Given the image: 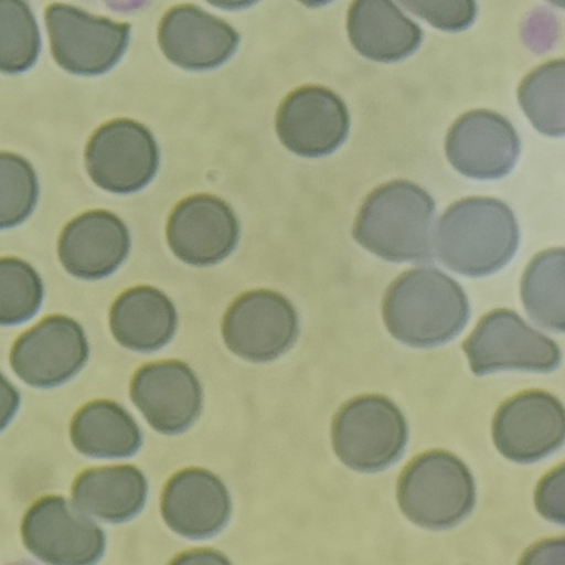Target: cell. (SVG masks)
Returning <instances> with one entry per match:
<instances>
[{"label": "cell", "instance_id": "cell-2", "mask_svg": "<svg viewBox=\"0 0 565 565\" xmlns=\"http://www.w3.org/2000/svg\"><path fill=\"white\" fill-rule=\"evenodd\" d=\"M383 320L399 342L431 348L455 338L469 319V303L457 281L434 267L403 273L383 298Z\"/></svg>", "mask_w": 565, "mask_h": 565}, {"label": "cell", "instance_id": "cell-11", "mask_svg": "<svg viewBox=\"0 0 565 565\" xmlns=\"http://www.w3.org/2000/svg\"><path fill=\"white\" fill-rule=\"evenodd\" d=\"M565 437L562 403L541 390L507 399L492 420V438L505 458L521 463L537 461L558 449Z\"/></svg>", "mask_w": 565, "mask_h": 565}, {"label": "cell", "instance_id": "cell-10", "mask_svg": "<svg viewBox=\"0 0 565 565\" xmlns=\"http://www.w3.org/2000/svg\"><path fill=\"white\" fill-rule=\"evenodd\" d=\"M222 333L227 348L254 362L278 358L295 342L298 317L291 302L271 290L239 296L227 309Z\"/></svg>", "mask_w": 565, "mask_h": 565}, {"label": "cell", "instance_id": "cell-24", "mask_svg": "<svg viewBox=\"0 0 565 565\" xmlns=\"http://www.w3.org/2000/svg\"><path fill=\"white\" fill-rule=\"evenodd\" d=\"M521 298L529 316L541 327L564 330V249L537 254L521 280Z\"/></svg>", "mask_w": 565, "mask_h": 565}, {"label": "cell", "instance_id": "cell-4", "mask_svg": "<svg viewBox=\"0 0 565 565\" xmlns=\"http://www.w3.org/2000/svg\"><path fill=\"white\" fill-rule=\"evenodd\" d=\"M396 492L404 515L433 530L458 524L476 501L470 470L445 450H430L413 458L399 475Z\"/></svg>", "mask_w": 565, "mask_h": 565}, {"label": "cell", "instance_id": "cell-15", "mask_svg": "<svg viewBox=\"0 0 565 565\" xmlns=\"http://www.w3.org/2000/svg\"><path fill=\"white\" fill-rule=\"evenodd\" d=\"M239 236L232 207L211 194H195L180 201L167 224V239L181 260L195 265L215 264L231 254Z\"/></svg>", "mask_w": 565, "mask_h": 565}, {"label": "cell", "instance_id": "cell-21", "mask_svg": "<svg viewBox=\"0 0 565 565\" xmlns=\"http://www.w3.org/2000/svg\"><path fill=\"white\" fill-rule=\"evenodd\" d=\"M110 330L124 347L153 351L166 345L177 328V311L159 289L138 286L122 292L109 315Z\"/></svg>", "mask_w": 565, "mask_h": 565}, {"label": "cell", "instance_id": "cell-20", "mask_svg": "<svg viewBox=\"0 0 565 565\" xmlns=\"http://www.w3.org/2000/svg\"><path fill=\"white\" fill-rule=\"evenodd\" d=\"M348 33L354 49L377 62H396L413 54L423 32L392 1L359 0L348 12Z\"/></svg>", "mask_w": 565, "mask_h": 565}, {"label": "cell", "instance_id": "cell-18", "mask_svg": "<svg viewBox=\"0 0 565 565\" xmlns=\"http://www.w3.org/2000/svg\"><path fill=\"white\" fill-rule=\"evenodd\" d=\"M162 518L175 533L205 539L227 523L232 503L224 483L212 472L190 468L167 482L160 502Z\"/></svg>", "mask_w": 565, "mask_h": 565}, {"label": "cell", "instance_id": "cell-27", "mask_svg": "<svg viewBox=\"0 0 565 565\" xmlns=\"http://www.w3.org/2000/svg\"><path fill=\"white\" fill-rule=\"evenodd\" d=\"M43 299L35 269L15 257L0 258V324L13 326L32 318Z\"/></svg>", "mask_w": 565, "mask_h": 565}, {"label": "cell", "instance_id": "cell-25", "mask_svg": "<svg viewBox=\"0 0 565 565\" xmlns=\"http://www.w3.org/2000/svg\"><path fill=\"white\" fill-rule=\"evenodd\" d=\"M564 60L547 62L527 74L518 89L519 103L540 132L564 135Z\"/></svg>", "mask_w": 565, "mask_h": 565}, {"label": "cell", "instance_id": "cell-1", "mask_svg": "<svg viewBox=\"0 0 565 565\" xmlns=\"http://www.w3.org/2000/svg\"><path fill=\"white\" fill-rule=\"evenodd\" d=\"M519 225L502 201L470 196L451 204L437 222L433 247L438 259L465 276L498 271L514 256Z\"/></svg>", "mask_w": 565, "mask_h": 565}, {"label": "cell", "instance_id": "cell-32", "mask_svg": "<svg viewBox=\"0 0 565 565\" xmlns=\"http://www.w3.org/2000/svg\"><path fill=\"white\" fill-rule=\"evenodd\" d=\"M169 565H232L225 555L210 550L201 548L184 552L171 561Z\"/></svg>", "mask_w": 565, "mask_h": 565}, {"label": "cell", "instance_id": "cell-16", "mask_svg": "<svg viewBox=\"0 0 565 565\" xmlns=\"http://www.w3.org/2000/svg\"><path fill=\"white\" fill-rule=\"evenodd\" d=\"M130 397L152 428L179 434L198 418L202 391L193 371L180 361L140 367L130 384Z\"/></svg>", "mask_w": 565, "mask_h": 565}, {"label": "cell", "instance_id": "cell-29", "mask_svg": "<svg viewBox=\"0 0 565 565\" xmlns=\"http://www.w3.org/2000/svg\"><path fill=\"white\" fill-rule=\"evenodd\" d=\"M399 4L445 31L469 28L477 14L473 1H399Z\"/></svg>", "mask_w": 565, "mask_h": 565}, {"label": "cell", "instance_id": "cell-7", "mask_svg": "<svg viewBox=\"0 0 565 565\" xmlns=\"http://www.w3.org/2000/svg\"><path fill=\"white\" fill-rule=\"evenodd\" d=\"M45 23L55 62L73 74L107 72L120 60L129 41V23L96 17L70 4H50Z\"/></svg>", "mask_w": 565, "mask_h": 565}, {"label": "cell", "instance_id": "cell-19", "mask_svg": "<svg viewBox=\"0 0 565 565\" xmlns=\"http://www.w3.org/2000/svg\"><path fill=\"white\" fill-rule=\"evenodd\" d=\"M130 247L125 223L106 210L84 212L63 228L57 244L64 268L83 279L110 275L125 260Z\"/></svg>", "mask_w": 565, "mask_h": 565}, {"label": "cell", "instance_id": "cell-22", "mask_svg": "<svg viewBox=\"0 0 565 565\" xmlns=\"http://www.w3.org/2000/svg\"><path fill=\"white\" fill-rule=\"evenodd\" d=\"M147 480L136 467L124 465L83 471L74 481L76 507L108 522H124L145 505Z\"/></svg>", "mask_w": 565, "mask_h": 565}, {"label": "cell", "instance_id": "cell-26", "mask_svg": "<svg viewBox=\"0 0 565 565\" xmlns=\"http://www.w3.org/2000/svg\"><path fill=\"white\" fill-rule=\"evenodd\" d=\"M40 50V31L30 6L20 0H0V72L26 71Z\"/></svg>", "mask_w": 565, "mask_h": 565}, {"label": "cell", "instance_id": "cell-6", "mask_svg": "<svg viewBox=\"0 0 565 565\" xmlns=\"http://www.w3.org/2000/svg\"><path fill=\"white\" fill-rule=\"evenodd\" d=\"M462 349L476 375L499 370L551 372L562 359L553 340L508 309H495L483 316Z\"/></svg>", "mask_w": 565, "mask_h": 565}, {"label": "cell", "instance_id": "cell-23", "mask_svg": "<svg viewBox=\"0 0 565 565\" xmlns=\"http://www.w3.org/2000/svg\"><path fill=\"white\" fill-rule=\"evenodd\" d=\"M70 433L74 447L90 457H127L141 445V434L131 415L111 401L84 405L73 417Z\"/></svg>", "mask_w": 565, "mask_h": 565}, {"label": "cell", "instance_id": "cell-13", "mask_svg": "<svg viewBox=\"0 0 565 565\" xmlns=\"http://www.w3.org/2000/svg\"><path fill=\"white\" fill-rule=\"evenodd\" d=\"M87 356L88 344L82 327L68 317L51 316L15 341L10 363L29 385L52 387L74 376Z\"/></svg>", "mask_w": 565, "mask_h": 565}, {"label": "cell", "instance_id": "cell-12", "mask_svg": "<svg viewBox=\"0 0 565 565\" xmlns=\"http://www.w3.org/2000/svg\"><path fill=\"white\" fill-rule=\"evenodd\" d=\"M350 116L344 102L332 90L306 85L289 93L276 114L281 143L303 157H322L347 139Z\"/></svg>", "mask_w": 565, "mask_h": 565}, {"label": "cell", "instance_id": "cell-31", "mask_svg": "<svg viewBox=\"0 0 565 565\" xmlns=\"http://www.w3.org/2000/svg\"><path fill=\"white\" fill-rule=\"evenodd\" d=\"M564 536L545 539L529 547L518 565H564Z\"/></svg>", "mask_w": 565, "mask_h": 565}, {"label": "cell", "instance_id": "cell-28", "mask_svg": "<svg viewBox=\"0 0 565 565\" xmlns=\"http://www.w3.org/2000/svg\"><path fill=\"white\" fill-rule=\"evenodd\" d=\"M38 195V178L31 163L17 153L0 152V230L29 217Z\"/></svg>", "mask_w": 565, "mask_h": 565}, {"label": "cell", "instance_id": "cell-5", "mask_svg": "<svg viewBox=\"0 0 565 565\" xmlns=\"http://www.w3.org/2000/svg\"><path fill=\"white\" fill-rule=\"evenodd\" d=\"M407 436L403 414L382 395L350 399L338 411L331 427L338 458L349 468L362 472L379 471L398 460Z\"/></svg>", "mask_w": 565, "mask_h": 565}, {"label": "cell", "instance_id": "cell-3", "mask_svg": "<svg viewBox=\"0 0 565 565\" xmlns=\"http://www.w3.org/2000/svg\"><path fill=\"white\" fill-rule=\"evenodd\" d=\"M436 207L417 184L394 180L374 189L354 222L355 241L390 262H428L433 256Z\"/></svg>", "mask_w": 565, "mask_h": 565}, {"label": "cell", "instance_id": "cell-17", "mask_svg": "<svg viewBox=\"0 0 565 565\" xmlns=\"http://www.w3.org/2000/svg\"><path fill=\"white\" fill-rule=\"evenodd\" d=\"M161 51L173 64L186 70H209L227 61L239 35L222 19L195 4L170 8L158 28Z\"/></svg>", "mask_w": 565, "mask_h": 565}, {"label": "cell", "instance_id": "cell-14", "mask_svg": "<svg viewBox=\"0 0 565 565\" xmlns=\"http://www.w3.org/2000/svg\"><path fill=\"white\" fill-rule=\"evenodd\" d=\"M520 138L503 116L487 109L463 114L450 127L446 156L461 174L473 179L507 175L520 154Z\"/></svg>", "mask_w": 565, "mask_h": 565}, {"label": "cell", "instance_id": "cell-9", "mask_svg": "<svg viewBox=\"0 0 565 565\" xmlns=\"http://www.w3.org/2000/svg\"><path fill=\"white\" fill-rule=\"evenodd\" d=\"M28 550L51 565H93L104 553L100 527L61 497L36 501L21 526Z\"/></svg>", "mask_w": 565, "mask_h": 565}, {"label": "cell", "instance_id": "cell-8", "mask_svg": "<svg viewBox=\"0 0 565 565\" xmlns=\"http://www.w3.org/2000/svg\"><path fill=\"white\" fill-rule=\"evenodd\" d=\"M159 157L150 130L127 118L102 125L85 149L86 169L94 183L120 194L146 186L158 170Z\"/></svg>", "mask_w": 565, "mask_h": 565}, {"label": "cell", "instance_id": "cell-30", "mask_svg": "<svg viewBox=\"0 0 565 565\" xmlns=\"http://www.w3.org/2000/svg\"><path fill=\"white\" fill-rule=\"evenodd\" d=\"M535 507L546 519L564 523V465L554 468L537 483Z\"/></svg>", "mask_w": 565, "mask_h": 565}, {"label": "cell", "instance_id": "cell-33", "mask_svg": "<svg viewBox=\"0 0 565 565\" xmlns=\"http://www.w3.org/2000/svg\"><path fill=\"white\" fill-rule=\"evenodd\" d=\"M20 403L17 388L0 373V430H2L14 416Z\"/></svg>", "mask_w": 565, "mask_h": 565}]
</instances>
